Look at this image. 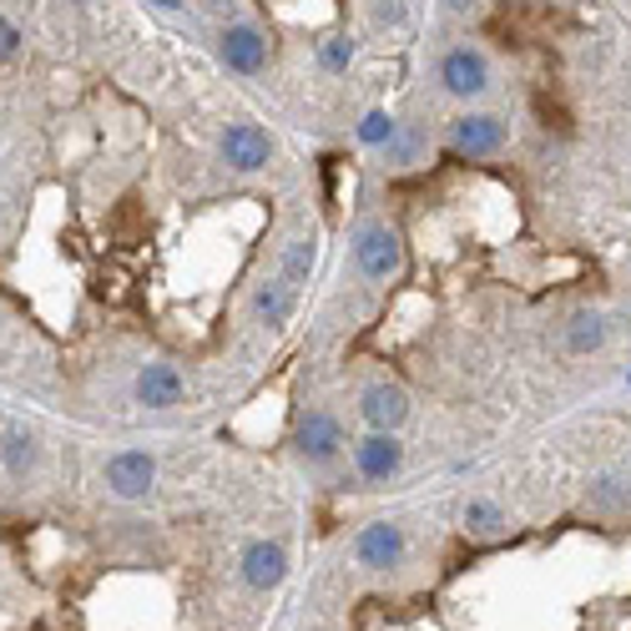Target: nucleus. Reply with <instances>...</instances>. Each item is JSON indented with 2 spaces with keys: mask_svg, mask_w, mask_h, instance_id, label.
<instances>
[{
  "mask_svg": "<svg viewBox=\"0 0 631 631\" xmlns=\"http://www.w3.org/2000/svg\"><path fill=\"white\" fill-rule=\"evenodd\" d=\"M354 263H359L364 278H374V284H390L394 273H400V263H404L400 233H394L390 223H369V228H359V243H354Z\"/></svg>",
  "mask_w": 631,
  "mask_h": 631,
  "instance_id": "obj_1",
  "label": "nucleus"
},
{
  "mask_svg": "<svg viewBox=\"0 0 631 631\" xmlns=\"http://www.w3.org/2000/svg\"><path fill=\"white\" fill-rule=\"evenodd\" d=\"M157 485V460L147 450H117L107 460V490L121 501H147Z\"/></svg>",
  "mask_w": 631,
  "mask_h": 631,
  "instance_id": "obj_2",
  "label": "nucleus"
},
{
  "mask_svg": "<svg viewBox=\"0 0 631 631\" xmlns=\"http://www.w3.org/2000/svg\"><path fill=\"white\" fill-rule=\"evenodd\" d=\"M218 56H223L228 71H238V77H258L263 66H268V41H263L258 26L238 21V26H228V31L218 36Z\"/></svg>",
  "mask_w": 631,
  "mask_h": 631,
  "instance_id": "obj_3",
  "label": "nucleus"
},
{
  "mask_svg": "<svg viewBox=\"0 0 631 631\" xmlns=\"http://www.w3.org/2000/svg\"><path fill=\"white\" fill-rule=\"evenodd\" d=\"M268 157H273V137L263 127L233 121V127L223 131V162H228L233 172H258V167H268Z\"/></svg>",
  "mask_w": 631,
  "mask_h": 631,
  "instance_id": "obj_4",
  "label": "nucleus"
},
{
  "mask_svg": "<svg viewBox=\"0 0 631 631\" xmlns=\"http://www.w3.org/2000/svg\"><path fill=\"white\" fill-rule=\"evenodd\" d=\"M440 87H445L450 97H480V91L490 87L485 56H480L475 46H455V51H445V61H440Z\"/></svg>",
  "mask_w": 631,
  "mask_h": 631,
  "instance_id": "obj_5",
  "label": "nucleus"
},
{
  "mask_svg": "<svg viewBox=\"0 0 631 631\" xmlns=\"http://www.w3.org/2000/svg\"><path fill=\"white\" fill-rule=\"evenodd\" d=\"M338 445H344V430H338V420L328 410H308L304 420H298L294 450L308 460V465H328V460L338 455Z\"/></svg>",
  "mask_w": 631,
  "mask_h": 631,
  "instance_id": "obj_6",
  "label": "nucleus"
},
{
  "mask_svg": "<svg viewBox=\"0 0 631 631\" xmlns=\"http://www.w3.org/2000/svg\"><path fill=\"white\" fill-rule=\"evenodd\" d=\"M400 555H404V531L400 525H390V521H374V525H364V531L354 535V561L369 566V571L400 566Z\"/></svg>",
  "mask_w": 631,
  "mask_h": 631,
  "instance_id": "obj_7",
  "label": "nucleus"
},
{
  "mask_svg": "<svg viewBox=\"0 0 631 631\" xmlns=\"http://www.w3.org/2000/svg\"><path fill=\"white\" fill-rule=\"evenodd\" d=\"M359 414H364V425L369 430H400L404 420H410V394L400 390V384H369V390L359 394Z\"/></svg>",
  "mask_w": 631,
  "mask_h": 631,
  "instance_id": "obj_8",
  "label": "nucleus"
},
{
  "mask_svg": "<svg viewBox=\"0 0 631 631\" xmlns=\"http://www.w3.org/2000/svg\"><path fill=\"white\" fill-rule=\"evenodd\" d=\"M450 147H455L460 157H490L505 147V127L501 117H485V111H470V117L455 121V131H450Z\"/></svg>",
  "mask_w": 631,
  "mask_h": 631,
  "instance_id": "obj_9",
  "label": "nucleus"
},
{
  "mask_svg": "<svg viewBox=\"0 0 631 631\" xmlns=\"http://www.w3.org/2000/svg\"><path fill=\"white\" fill-rule=\"evenodd\" d=\"M354 465H359L364 480H390V475H400V465H404V445L390 430H374V435H364L359 445H354Z\"/></svg>",
  "mask_w": 631,
  "mask_h": 631,
  "instance_id": "obj_10",
  "label": "nucleus"
},
{
  "mask_svg": "<svg viewBox=\"0 0 631 631\" xmlns=\"http://www.w3.org/2000/svg\"><path fill=\"white\" fill-rule=\"evenodd\" d=\"M284 576H288V551L278 541H253L248 551H243V581H248L253 591L284 586Z\"/></svg>",
  "mask_w": 631,
  "mask_h": 631,
  "instance_id": "obj_11",
  "label": "nucleus"
},
{
  "mask_svg": "<svg viewBox=\"0 0 631 631\" xmlns=\"http://www.w3.org/2000/svg\"><path fill=\"white\" fill-rule=\"evenodd\" d=\"M137 404H147V410H172V404H183V374H177L172 364H147V369L137 374Z\"/></svg>",
  "mask_w": 631,
  "mask_h": 631,
  "instance_id": "obj_12",
  "label": "nucleus"
},
{
  "mask_svg": "<svg viewBox=\"0 0 631 631\" xmlns=\"http://www.w3.org/2000/svg\"><path fill=\"white\" fill-rule=\"evenodd\" d=\"M36 460H41V445H36L31 430H26V425H6V430H0V465H6V475L26 480L36 470Z\"/></svg>",
  "mask_w": 631,
  "mask_h": 631,
  "instance_id": "obj_13",
  "label": "nucleus"
},
{
  "mask_svg": "<svg viewBox=\"0 0 631 631\" xmlns=\"http://www.w3.org/2000/svg\"><path fill=\"white\" fill-rule=\"evenodd\" d=\"M253 314H258V324L284 328L288 318H294V284H284V278L258 284V294H253Z\"/></svg>",
  "mask_w": 631,
  "mask_h": 631,
  "instance_id": "obj_14",
  "label": "nucleus"
},
{
  "mask_svg": "<svg viewBox=\"0 0 631 631\" xmlns=\"http://www.w3.org/2000/svg\"><path fill=\"white\" fill-rule=\"evenodd\" d=\"M314 258H318V248H314V238H294L288 243V253H284V284H308V273H314Z\"/></svg>",
  "mask_w": 631,
  "mask_h": 631,
  "instance_id": "obj_15",
  "label": "nucleus"
},
{
  "mask_svg": "<svg viewBox=\"0 0 631 631\" xmlns=\"http://www.w3.org/2000/svg\"><path fill=\"white\" fill-rule=\"evenodd\" d=\"M601 338H607V328H601L597 314H576L571 318V354H591V348H601Z\"/></svg>",
  "mask_w": 631,
  "mask_h": 631,
  "instance_id": "obj_16",
  "label": "nucleus"
},
{
  "mask_svg": "<svg viewBox=\"0 0 631 631\" xmlns=\"http://www.w3.org/2000/svg\"><path fill=\"white\" fill-rule=\"evenodd\" d=\"M394 137H400V121H394L390 111H369V117L359 121V142L364 147H390Z\"/></svg>",
  "mask_w": 631,
  "mask_h": 631,
  "instance_id": "obj_17",
  "label": "nucleus"
},
{
  "mask_svg": "<svg viewBox=\"0 0 631 631\" xmlns=\"http://www.w3.org/2000/svg\"><path fill=\"white\" fill-rule=\"evenodd\" d=\"M318 66H324V71H348V66H354V41H344V36H328L324 46H318Z\"/></svg>",
  "mask_w": 631,
  "mask_h": 631,
  "instance_id": "obj_18",
  "label": "nucleus"
},
{
  "mask_svg": "<svg viewBox=\"0 0 631 631\" xmlns=\"http://www.w3.org/2000/svg\"><path fill=\"white\" fill-rule=\"evenodd\" d=\"M460 521H465V531H501V505H490V501H470Z\"/></svg>",
  "mask_w": 631,
  "mask_h": 631,
  "instance_id": "obj_19",
  "label": "nucleus"
},
{
  "mask_svg": "<svg viewBox=\"0 0 631 631\" xmlns=\"http://www.w3.org/2000/svg\"><path fill=\"white\" fill-rule=\"evenodd\" d=\"M16 56H21V31H16L11 16L0 11V66H11Z\"/></svg>",
  "mask_w": 631,
  "mask_h": 631,
  "instance_id": "obj_20",
  "label": "nucleus"
},
{
  "mask_svg": "<svg viewBox=\"0 0 631 631\" xmlns=\"http://www.w3.org/2000/svg\"><path fill=\"white\" fill-rule=\"evenodd\" d=\"M445 11H455V16H465V11H470V0H445Z\"/></svg>",
  "mask_w": 631,
  "mask_h": 631,
  "instance_id": "obj_21",
  "label": "nucleus"
},
{
  "mask_svg": "<svg viewBox=\"0 0 631 631\" xmlns=\"http://www.w3.org/2000/svg\"><path fill=\"white\" fill-rule=\"evenodd\" d=\"M157 11H177V6H183V0H152Z\"/></svg>",
  "mask_w": 631,
  "mask_h": 631,
  "instance_id": "obj_22",
  "label": "nucleus"
}]
</instances>
